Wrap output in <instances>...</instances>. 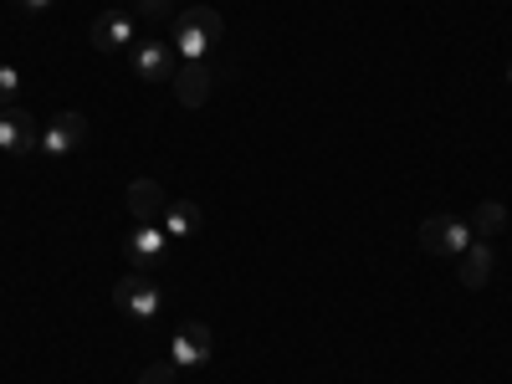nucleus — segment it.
<instances>
[{
    "mask_svg": "<svg viewBox=\"0 0 512 384\" xmlns=\"http://www.w3.org/2000/svg\"><path fill=\"white\" fill-rule=\"evenodd\" d=\"M113 308H118L123 318H134V323H154L159 308H164V287H159V277H149V272H128V277L113 287Z\"/></svg>",
    "mask_w": 512,
    "mask_h": 384,
    "instance_id": "obj_1",
    "label": "nucleus"
},
{
    "mask_svg": "<svg viewBox=\"0 0 512 384\" xmlns=\"http://www.w3.org/2000/svg\"><path fill=\"white\" fill-rule=\"evenodd\" d=\"M221 31H226V21H221L216 6H190V11L175 16V52L200 62V52L210 47V41H221Z\"/></svg>",
    "mask_w": 512,
    "mask_h": 384,
    "instance_id": "obj_2",
    "label": "nucleus"
},
{
    "mask_svg": "<svg viewBox=\"0 0 512 384\" xmlns=\"http://www.w3.org/2000/svg\"><path fill=\"white\" fill-rule=\"evenodd\" d=\"M169 359H175V369H180V364H185V369H200V364L216 359V333H210V323H205V318L180 323L175 338H169Z\"/></svg>",
    "mask_w": 512,
    "mask_h": 384,
    "instance_id": "obj_3",
    "label": "nucleus"
},
{
    "mask_svg": "<svg viewBox=\"0 0 512 384\" xmlns=\"http://www.w3.org/2000/svg\"><path fill=\"white\" fill-rule=\"evenodd\" d=\"M472 246V226L456 221V216H425L420 221V251L431 256H461Z\"/></svg>",
    "mask_w": 512,
    "mask_h": 384,
    "instance_id": "obj_4",
    "label": "nucleus"
},
{
    "mask_svg": "<svg viewBox=\"0 0 512 384\" xmlns=\"http://www.w3.org/2000/svg\"><path fill=\"white\" fill-rule=\"evenodd\" d=\"M82 144H88V118H82L77 108H62V113H52V123L41 128V154H52V159H62V154H77Z\"/></svg>",
    "mask_w": 512,
    "mask_h": 384,
    "instance_id": "obj_5",
    "label": "nucleus"
},
{
    "mask_svg": "<svg viewBox=\"0 0 512 384\" xmlns=\"http://www.w3.org/2000/svg\"><path fill=\"white\" fill-rule=\"evenodd\" d=\"M180 52H175V41H159V36H149V41H139L134 47V72L144 77V82H169L180 72Z\"/></svg>",
    "mask_w": 512,
    "mask_h": 384,
    "instance_id": "obj_6",
    "label": "nucleus"
},
{
    "mask_svg": "<svg viewBox=\"0 0 512 384\" xmlns=\"http://www.w3.org/2000/svg\"><path fill=\"white\" fill-rule=\"evenodd\" d=\"M0 149H6V154H36L41 149V128H36V118L21 103L0 108Z\"/></svg>",
    "mask_w": 512,
    "mask_h": 384,
    "instance_id": "obj_7",
    "label": "nucleus"
},
{
    "mask_svg": "<svg viewBox=\"0 0 512 384\" xmlns=\"http://www.w3.org/2000/svg\"><path fill=\"white\" fill-rule=\"evenodd\" d=\"M169 82H175V98H180L185 108H205L210 88H216V72H210L205 62H180V72L169 77Z\"/></svg>",
    "mask_w": 512,
    "mask_h": 384,
    "instance_id": "obj_8",
    "label": "nucleus"
},
{
    "mask_svg": "<svg viewBox=\"0 0 512 384\" xmlns=\"http://www.w3.org/2000/svg\"><path fill=\"white\" fill-rule=\"evenodd\" d=\"M93 52H123V47H134V16H123V11H103L93 21Z\"/></svg>",
    "mask_w": 512,
    "mask_h": 384,
    "instance_id": "obj_9",
    "label": "nucleus"
},
{
    "mask_svg": "<svg viewBox=\"0 0 512 384\" xmlns=\"http://www.w3.org/2000/svg\"><path fill=\"white\" fill-rule=\"evenodd\" d=\"M123 256L134 262V272H149V277H159V256H164V231H154V226H139L134 236L123 241Z\"/></svg>",
    "mask_w": 512,
    "mask_h": 384,
    "instance_id": "obj_10",
    "label": "nucleus"
},
{
    "mask_svg": "<svg viewBox=\"0 0 512 384\" xmlns=\"http://www.w3.org/2000/svg\"><path fill=\"white\" fill-rule=\"evenodd\" d=\"M128 210H134V221H139V226L164 221V210H169L164 185H159V180H134V185H128Z\"/></svg>",
    "mask_w": 512,
    "mask_h": 384,
    "instance_id": "obj_11",
    "label": "nucleus"
},
{
    "mask_svg": "<svg viewBox=\"0 0 512 384\" xmlns=\"http://www.w3.org/2000/svg\"><path fill=\"white\" fill-rule=\"evenodd\" d=\"M456 262H461V287H487L492 282V267H497V251H492V241H472V246H466L461 256H456Z\"/></svg>",
    "mask_w": 512,
    "mask_h": 384,
    "instance_id": "obj_12",
    "label": "nucleus"
},
{
    "mask_svg": "<svg viewBox=\"0 0 512 384\" xmlns=\"http://www.w3.org/2000/svg\"><path fill=\"white\" fill-rule=\"evenodd\" d=\"M507 231V205L502 200H482L477 210H472V236L477 241H492V236H502Z\"/></svg>",
    "mask_w": 512,
    "mask_h": 384,
    "instance_id": "obj_13",
    "label": "nucleus"
},
{
    "mask_svg": "<svg viewBox=\"0 0 512 384\" xmlns=\"http://www.w3.org/2000/svg\"><path fill=\"white\" fill-rule=\"evenodd\" d=\"M164 236H200V205L169 200V210H164Z\"/></svg>",
    "mask_w": 512,
    "mask_h": 384,
    "instance_id": "obj_14",
    "label": "nucleus"
},
{
    "mask_svg": "<svg viewBox=\"0 0 512 384\" xmlns=\"http://www.w3.org/2000/svg\"><path fill=\"white\" fill-rule=\"evenodd\" d=\"M134 11H139L144 21L164 26V21H175V0H134Z\"/></svg>",
    "mask_w": 512,
    "mask_h": 384,
    "instance_id": "obj_15",
    "label": "nucleus"
},
{
    "mask_svg": "<svg viewBox=\"0 0 512 384\" xmlns=\"http://www.w3.org/2000/svg\"><path fill=\"white\" fill-rule=\"evenodd\" d=\"M16 98H21V72L0 67V108H16Z\"/></svg>",
    "mask_w": 512,
    "mask_h": 384,
    "instance_id": "obj_16",
    "label": "nucleus"
},
{
    "mask_svg": "<svg viewBox=\"0 0 512 384\" xmlns=\"http://www.w3.org/2000/svg\"><path fill=\"white\" fill-rule=\"evenodd\" d=\"M139 384H175V359H164V364H149L139 374Z\"/></svg>",
    "mask_w": 512,
    "mask_h": 384,
    "instance_id": "obj_17",
    "label": "nucleus"
},
{
    "mask_svg": "<svg viewBox=\"0 0 512 384\" xmlns=\"http://www.w3.org/2000/svg\"><path fill=\"white\" fill-rule=\"evenodd\" d=\"M21 6H26V11H47V6H52V0H21Z\"/></svg>",
    "mask_w": 512,
    "mask_h": 384,
    "instance_id": "obj_18",
    "label": "nucleus"
},
{
    "mask_svg": "<svg viewBox=\"0 0 512 384\" xmlns=\"http://www.w3.org/2000/svg\"><path fill=\"white\" fill-rule=\"evenodd\" d=\"M507 82H512V57H507Z\"/></svg>",
    "mask_w": 512,
    "mask_h": 384,
    "instance_id": "obj_19",
    "label": "nucleus"
}]
</instances>
